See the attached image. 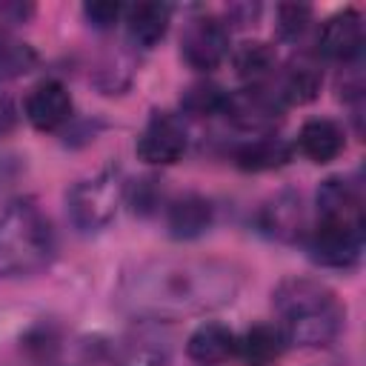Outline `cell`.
Masks as SVG:
<instances>
[{"mask_svg": "<svg viewBox=\"0 0 366 366\" xmlns=\"http://www.w3.org/2000/svg\"><path fill=\"white\" fill-rule=\"evenodd\" d=\"M243 272L217 257H152L132 266L117 283V303L140 320H183L229 306Z\"/></svg>", "mask_w": 366, "mask_h": 366, "instance_id": "1", "label": "cell"}, {"mask_svg": "<svg viewBox=\"0 0 366 366\" xmlns=\"http://www.w3.org/2000/svg\"><path fill=\"white\" fill-rule=\"evenodd\" d=\"M272 303L286 343L323 349L343 332L346 309L340 297L315 277H283L272 292Z\"/></svg>", "mask_w": 366, "mask_h": 366, "instance_id": "2", "label": "cell"}, {"mask_svg": "<svg viewBox=\"0 0 366 366\" xmlns=\"http://www.w3.org/2000/svg\"><path fill=\"white\" fill-rule=\"evenodd\" d=\"M54 249L51 220L34 200L20 197L0 212V277H23L46 269Z\"/></svg>", "mask_w": 366, "mask_h": 366, "instance_id": "3", "label": "cell"}, {"mask_svg": "<svg viewBox=\"0 0 366 366\" xmlns=\"http://www.w3.org/2000/svg\"><path fill=\"white\" fill-rule=\"evenodd\" d=\"M123 200H126V180L120 169H100L69 189L66 212L80 232H100L117 217Z\"/></svg>", "mask_w": 366, "mask_h": 366, "instance_id": "4", "label": "cell"}, {"mask_svg": "<svg viewBox=\"0 0 366 366\" xmlns=\"http://www.w3.org/2000/svg\"><path fill=\"white\" fill-rule=\"evenodd\" d=\"M303 243L312 263L323 269H352L363 252V226L317 220L312 229H306Z\"/></svg>", "mask_w": 366, "mask_h": 366, "instance_id": "5", "label": "cell"}, {"mask_svg": "<svg viewBox=\"0 0 366 366\" xmlns=\"http://www.w3.org/2000/svg\"><path fill=\"white\" fill-rule=\"evenodd\" d=\"M229 54V26L212 14L192 17L180 37V57L194 71H214Z\"/></svg>", "mask_w": 366, "mask_h": 366, "instance_id": "6", "label": "cell"}, {"mask_svg": "<svg viewBox=\"0 0 366 366\" xmlns=\"http://www.w3.org/2000/svg\"><path fill=\"white\" fill-rule=\"evenodd\" d=\"M283 103L277 92L269 86H243L237 92H229L223 117H229L237 129L254 132V134H269L283 117Z\"/></svg>", "mask_w": 366, "mask_h": 366, "instance_id": "7", "label": "cell"}, {"mask_svg": "<svg viewBox=\"0 0 366 366\" xmlns=\"http://www.w3.org/2000/svg\"><path fill=\"white\" fill-rule=\"evenodd\" d=\"M186 149H189L186 126L172 112H154L134 143L137 157L149 166H172L186 154Z\"/></svg>", "mask_w": 366, "mask_h": 366, "instance_id": "8", "label": "cell"}, {"mask_svg": "<svg viewBox=\"0 0 366 366\" xmlns=\"http://www.w3.org/2000/svg\"><path fill=\"white\" fill-rule=\"evenodd\" d=\"M363 14L357 9H343L335 11L332 17L323 20L317 31V54L326 60H337L343 66L355 63L363 51Z\"/></svg>", "mask_w": 366, "mask_h": 366, "instance_id": "9", "label": "cell"}, {"mask_svg": "<svg viewBox=\"0 0 366 366\" xmlns=\"http://www.w3.org/2000/svg\"><path fill=\"white\" fill-rule=\"evenodd\" d=\"M23 112H26V120L37 132H57L71 120L74 103H71L69 89L60 80L46 77L37 86H31V92L26 94Z\"/></svg>", "mask_w": 366, "mask_h": 366, "instance_id": "10", "label": "cell"}, {"mask_svg": "<svg viewBox=\"0 0 366 366\" xmlns=\"http://www.w3.org/2000/svg\"><path fill=\"white\" fill-rule=\"evenodd\" d=\"M257 229L277 243H297L306 234L303 200L295 192H277L257 212Z\"/></svg>", "mask_w": 366, "mask_h": 366, "instance_id": "11", "label": "cell"}, {"mask_svg": "<svg viewBox=\"0 0 366 366\" xmlns=\"http://www.w3.org/2000/svg\"><path fill=\"white\" fill-rule=\"evenodd\" d=\"M317 220L363 226V189L352 177L335 174L317 186Z\"/></svg>", "mask_w": 366, "mask_h": 366, "instance_id": "12", "label": "cell"}, {"mask_svg": "<svg viewBox=\"0 0 366 366\" xmlns=\"http://www.w3.org/2000/svg\"><path fill=\"white\" fill-rule=\"evenodd\" d=\"M212 220H214V206L197 192L177 194L174 200L166 203V229L174 240H194L206 234Z\"/></svg>", "mask_w": 366, "mask_h": 366, "instance_id": "13", "label": "cell"}, {"mask_svg": "<svg viewBox=\"0 0 366 366\" xmlns=\"http://www.w3.org/2000/svg\"><path fill=\"white\" fill-rule=\"evenodd\" d=\"M292 154H295V146H292L286 137L269 132V134H257V137L240 143V146L234 149L232 160H234L237 169L257 174V172L283 169V166L292 160Z\"/></svg>", "mask_w": 366, "mask_h": 366, "instance_id": "14", "label": "cell"}, {"mask_svg": "<svg viewBox=\"0 0 366 366\" xmlns=\"http://www.w3.org/2000/svg\"><path fill=\"white\" fill-rule=\"evenodd\" d=\"M295 149L312 163H332L346 149V132L329 117H312L300 126Z\"/></svg>", "mask_w": 366, "mask_h": 366, "instance_id": "15", "label": "cell"}, {"mask_svg": "<svg viewBox=\"0 0 366 366\" xmlns=\"http://www.w3.org/2000/svg\"><path fill=\"white\" fill-rule=\"evenodd\" d=\"M186 355L200 363V366H217L232 357H237V335L223 326V323H200L189 340H186Z\"/></svg>", "mask_w": 366, "mask_h": 366, "instance_id": "16", "label": "cell"}, {"mask_svg": "<svg viewBox=\"0 0 366 366\" xmlns=\"http://www.w3.org/2000/svg\"><path fill=\"white\" fill-rule=\"evenodd\" d=\"M123 23L129 31V40L140 49L157 46L172 23V6L166 3H132L123 11Z\"/></svg>", "mask_w": 366, "mask_h": 366, "instance_id": "17", "label": "cell"}, {"mask_svg": "<svg viewBox=\"0 0 366 366\" xmlns=\"http://www.w3.org/2000/svg\"><path fill=\"white\" fill-rule=\"evenodd\" d=\"M286 346L289 343L277 323H254L237 335V357L246 366H272Z\"/></svg>", "mask_w": 366, "mask_h": 366, "instance_id": "18", "label": "cell"}, {"mask_svg": "<svg viewBox=\"0 0 366 366\" xmlns=\"http://www.w3.org/2000/svg\"><path fill=\"white\" fill-rule=\"evenodd\" d=\"M232 66L246 86H266V80L277 69V51L272 43L263 40H246L232 51Z\"/></svg>", "mask_w": 366, "mask_h": 366, "instance_id": "19", "label": "cell"}, {"mask_svg": "<svg viewBox=\"0 0 366 366\" xmlns=\"http://www.w3.org/2000/svg\"><path fill=\"white\" fill-rule=\"evenodd\" d=\"M320 83H323V77H320L317 66L300 60V63H292L283 71V80H280V86L274 92H277L283 106H306V103H312L317 97Z\"/></svg>", "mask_w": 366, "mask_h": 366, "instance_id": "20", "label": "cell"}, {"mask_svg": "<svg viewBox=\"0 0 366 366\" xmlns=\"http://www.w3.org/2000/svg\"><path fill=\"white\" fill-rule=\"evenodd\" d=\"M226 97L229 92L217 83H209V80H200V83H192L183 97H180V106L186 114L192 117H214V114H223L226 109Z\"/></svg>", "mask_w": 366, "mask_h": 366, "instance_id": "21", "label": "cell"}, {"mask_svg": "<svg viewBox=\"0 0 366 366\" xmlns=\"http://www.w3.org/2000/svg\"><path fill=\"white\" fill-rule=\"evenodd\" d=\"M120 366H169V346L152 335H137L126 343Z\"/></svg>", "mask_w": 366, "mask_h": 366, "instance_id": "22", "label": "cell"}, {"mask_svg": "<svg viewBox=\"0 0 366 366\" xmlns=\"http://www.w3.org/2000/svg\"><path fill=\"white\" fill-rule=\"evenodd\" d=\"M312 17H315V11H312V6H306V3H280L277 11H274L277 37L286 40V43L303 40V34H306L309 26H312Z\"/></svg>", "mask_w": 366, "mask_h": 366, "instance_id": "23", "label": "cell"}, {"mask_svg": "<svg viewBox=\"0 0 366 366\" xmlns=\"http://www.w3.org/2000/svg\"><path fill=\"white\" fill-rule=\"evenodd\" d=\"M34 60L37 57H34L31 46H26V43H20V40H14V37L0 31V80L29 71L34 66Z\"/></svg>", "mask_w": 366, "mask_h": 366, "instance_id": "24", "label": "cell"}, {"mask_svg": "<svg viewBox=\"0 0 366 366\" xmlns=\"http://www.w3.org/2000/svg\"><path fill=\"white\" fill-rule=\"evenodd\" d=\"M123 11H126V6L109 3V0H97V3H86V6H83L86 23H89L92 29H97V31H109V29H114L117 23H123Z\"/></svg>", "mask_w": 366, "mask_h": 366, "instance_id": "25", "label": "cell"}, {"mask_svg": "<svg viewBox=\"0 0 366 366\" xmlns=\"http://www.w3.org/2000/svg\"><path fill=\"white\" fill-rule=\"evenodd\" d=\"M160 197H163V189H160V183H157L154 177H143V180L137 183L134 194H132L134 212H140V214H149V212H154V209L160 206Z\"/></svg>", "mask_w": 366, "mask_h": 366, "instance_id": "26", "label": "cell"}, {"mask_svg": "<svg viewBox=\"0 0 366 366\" xmlns=\"http://www.w3.org/2000/svg\"><path fill=\"white\" fill-rule=\"evenodd\" d=\"M257 14H260V6H232V9H229V20H234L237 26L254 23Z\"/></svg>", "mask_w": 366, "mask_h": 366, "instance_id": "27", "label": "cell"}]
</instances>
